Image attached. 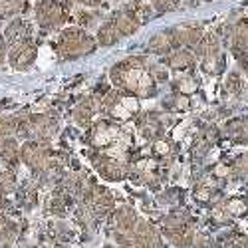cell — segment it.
Segmentation results:
<instances>
[{
	"instance_id": "7c38bea8",
	"label": "cell",
	"mask_w": 248,
	"mask_h": 248,
	"mask_svg": "<svg viewBox=\"0 0 248 248\" xmlns=\"http://www.w3.org/2000/svg\"><path fill=\"white\" fill-rule=\"evenodd\" d=\"M36 56H38V46L34 42V38L26 40V42H18V44L8 46V62L18 72L30 70L36 62Z\"/></svg>"
},
{
	"instance_id": "5bb4252c",
	"label": "cell",
	"mask_w": 248,
	"mask_h": 248,
	"mask_svg": "<svg viewBox=\"0 0 248 248\" xmlns=\"http://www.w3.org/2000/svg\"><path fill=\"white\" fill-rule=\"evenodd\" d=\"M163 246V234L155 224L141 218L137 224V231L133 236V248H161Z\"/></svg>"
},
{
	"instance_id": "d4e9b609",
	"label": "cell",
	"mask_w": 248,
	"mask_h": 248,
	"mask_svg": "<svg viewBox=\"0 0 248 248\" xmlns=\"http://www.w3.org/2000/svg\"><path fill=\"white\" fill-rule=\"evenodd\" d=\"M99 20H101V12H97V10H92V12L79 10V12H76V22H78V26L86 28V30L97 26Z\"/></svg>"
},
{
	"instance_id": "2e32d148",
	"label": "cell",
	"mask_w": 248,
	"mask_h": 248,
	"mask_svg": "<svg viewBox=\"0 0 248 248\" xmlns=\"http://www.w3.org/2000/svg\"><path fill=\"white\" fill-rule=\"evenodd\" d=\"M163 62H165V66L171 68V70H175V72H187V70H193V68L197 66L199 60H197V56H195L193 50L181 48V50L171 52L169 56H165Z\"/></svg>"
},
{
	"instance_id": "cb8c5ba5",
	"label": "cell",
	"mask_w": 248,
	"mask_h": 248,
	"mask_svg": "<svg viewBox=\"0 0 248 248\" xmlns=\"http://www.w3.org/2000/svg\"><path fill=\"white\" fill-rule=\"evenodd\" d=\"M231 171H232V175H234L242 185H246V187H248V151L236 155V159H234L232 165H231Z\"/></svg>"
},
{
	"instance_id": "f546056e",
	"label": "cell",
	"mask_w": 248,
	"mask_h": 248,
	"mask_svg": "<svg viewBox=\"0 0 248 248\" xmlns=\"http://www.w3.org/2000/svg\"><path fill=\"white\" fill-rule=\"evenodd\" d=\"M240 202H242V211H244V215H248V191H246V195H242Z\"/></svg>"
},
{
	"instance_id": "52a82bcc",
	"label": "cell",
	"mask_w": 248,
	"mask_h": 248,
	"mask_svg": "<svg viewBox=\"0 0 248 248\" xmlns=\"http://www.w3.org/2000/svg\"><path fill=\"white\" fill-rule=\"evenodd\" d=\"M222 40L218 34L209 32L204 34L201 42L193 48L197 60L201 62V68L206 74H220L224 70V52H222Z\"/></svg>"
},
{
	"instance_id": "603a6c76",
	"label": "cell",
	"mask_w": 248,
	"mask_h": 248,
	"mask_svg": "<svg viewBox=\"0 0 248 248\" xmlns=\"http://www.w3.org/2000/svg\"><path fill=\"white\" fill-rule=\"evenodd\" d=\"M97 111V103L93 97H88L79 103V106L74 109V119L79 123V125H88V123L92 121V117L95 115Z\"/></svg>"
},
{
	"instance_id": "ac0fdd59",
	"label": "cell",
	"mask_w": 248,
	"mask_h": 248,
	"mask_svg": "<svg viewBox=\"0 0 248 248\" xmlns=\"http://www.w3.org/2000/svg\"><path fill=\"white\" fill-rule=\"evenodd\" d=\"M0 163L10 169L20 163V145L14 137H0Z\"/></svg>"
},
{
	"instance_id": "3957f363",
	"label": "cell",
	"mask_w": 248,
	"mask_h": 248,
	"mask_svg": "<svg viewBox=\"0 0 248 248\" xmlns=\"http://www.w3.org/2000/svg\"><path fill=\"white\" fill-rule=\"evenodd\" d=\"M97 48V40L92 36L86 28L81 26H70L62 28L56 38V54L64 62H74L88 54H92Z\"/></svg>"
},
{
	"instance_id": "8fae6325",
	"label": "cell",
	"mask_w": 248,
	"mask_h": 248,
	"mask_svg": "<svg viewBox=\"0 0 248 248\" xmlns=\"http://www.w3.org/2000/svg\"><path fill=\"white\" fill-rule=\"evenodd\" d=\"M167 34L171 38L175 50H181V48L191 50L201 42L206 32H204L201 22H183V24H177L173 28H167Z\"/></svg>"
},
{
	"instance_id": "6da1fadb",
	"label": "cell",
	"mask_w": 248,
	"mask_h": 248,
	"mask_svg": "<svg viewBox=\"0 0 248 248\" xmlns=\"http://www.w3.org/2000/svg\"><path fill=\"white\" fill-rule=\"evenodd\" d=\"M113 88L131 97H153L161 81L167 79V72L161 66L151 64L147 58H125L117 62L109 72Z\"/></svg>"
},
{
	"instance_id": "277c9868",
	"label": "cell",
	"mask_w": 248,
	"mask_h": 248,
	"mask_svg": "<svg viewBox=\"0 0 248 248\" xmlns=\"http://www.w3.org/2000/svg\"><path fill=\"white\" fill-rule=\"evenodd\" d=\"M161 234L177 248H191L197 236L195 218L185 211H173L161 220Z\"/></svg>"
},
{
	"instance_id": "f1b7e54d",
	"label": "cell",
	"mask_w": 248,
	"mask_h": 248,
	"mask_svg": "<svg viewBox=\"0 0 248 248\" xmlns=\"http://www.w3.org/2000/svg\"><path fill=\"white\" fill-rule=\"evenodd\" d=\"M74 2L86 6V8H97V6H101L103 2H106V0H74Z\"/></svg>"
},
{
	"instance_id": "ba28073f",
	"label": "cell",
	"mask_w": 248,
	"mask_h": 248,
	"mask_svg": "<svg viewBox=\"0 0 248 248\" xmlns=\"http://www.w3.org/2000/svg\"><path fill=\"white\" fill-rule=\"evenodd\" d=\"M20 161L34 173H48L54 167L50 141H24L20 147Z\"/></svg>"
},
{
	"instance_id": "30bf717a",
	"label": "cell",
	"mask_w": 248,
	"mask_h": 248,
	"mask_svg": "<svg viewBox=\"0 0 248 248\" xmlns=\"http://www.w3.org/2000/svg\"><path fill=\"white\" fill-rule=\"evenodd\" d=\"M222 44L231 50L232 56H238L248 50V18H232L218 32Z\"/></svg>"
},
{
	"instance_id": "e0dca14e",
	"label": "cell",
	"mask_w": 248,
	"mask_h": 248,
	"mask_svg": "<svg viewBox=\"0 0 248 248\" xmlns=\"http://www.w3.org/2000/svg\"><path fill=\"white\" fill-rule=\"evenodd\" d=\"M4 36H6L8 46H12V44H18V42H26V40H32L34 38V30H32V24L26 22L24 18H14L12 22L6 26Z\"/></svg>"
},
{
	"instance_id": "9c48e42d",
	"label": "cell",
	"mask_w": 248,
	"mask_h": 248,
	"mask_svg": "<svg viewBox=\"0 0 248 248\" xmlns=\"http://www.w3.org/2000/svg\"><path fill=\"white\" fill-rule=\"evenodd\" d=\"M58 131V123L50 115H20L18 135L26 141H50Z\"/></svg>"
},
{
	"instance_id": "7a4b0ae2",
	"label": "cell",
	"mask_w": 248,
	"mask_h": 248,
	"mask_svg": "<svg viewBox=\"0 0 248 248\" xmlns=\"http://www.w3.org/2000/svg\"><path fill=\"white\" fill-rule=\"evenodd\" d=\"M155 10L149 4V0H129L121 8L113 10L108 18H103L95 34L97 46L109 48L121 42L123 38L133 36L143 24L149 22Z\"/></svg>"
},
{
	"instance_id": "4316f807",
	"label": "cell",
	"mask_w": 248,
	"mask_h": 248,
	"mask_svg": "<svg viewBox=\"0 0 248 248\" xmlns=\"http://www.w3.org/2000/svg\"><path fill=\"white\" fill-rule=\"evenodd\" d=\"M234 60H236V66H238L240 74L242 76H248V50L242 52V54H238V56H234Z\"/></svg>"
},
{
	"instance_id": "4fadbf2b",
	"label": "cell",
	"mask_w": 248,
	"mask_h": 248,
	"mask_svg": "<svg viewBox=\"0 0 248 248\" xmlns=\"http://www.w3.org/2000/svg\"><path fill=\"white\" fill-rule=\"evenodd\" d=\"M93 167L106 181H123L129 175V167L123 161L115 159L113 155H95Z\"/></svg>"
},
{
	"instance_id": "44dd1931",
	"label": "cell",
	"mask_w": 248,
	"mask_h": 248,
	"mask_svg": "<svg viewBox=\"0 0 248 248\" xmlns=\"http://www.w3.org/2000/svg\"><path fill=\"white\" fill-rule=\"evenodd\" d=\"M28 10L26 0H0V22L2 20H14Z\"/></svg>"
},
{
	"instance_id": "ffe728a7",
	"label": "cell",
	"mask_w": 248,
	"mask_h": 248,
	"mask_svg": "<svg viewBox=\"0 0 248 248\" xmlns=\"http://www.w3.org/2000/svg\"><path fill=\"white\" fill-rule=\"evenodd\" d=\"M147 50L151 54H157V56H169L171 52H175V46L171 42V38L167 34V30H163V32H157L149 38V42H147Z\"/></svg>"
},
{
	"instance_id": "484cf974",
	"label": "cell",
	"mask_w": 248,
	"mask_h": 248,
	"mask_svg": "<svg viewBox=\"0 0 248 248\" xmlns=\"http://www.w3.org/2000/svg\"><path fill=\"white\" fill-rule=\"evenodd\" d=\"M155 14H169L183 6V0H149Z\"/></svg>"
},
{
	"instance_id": "5b68a950",
	"label": "cell",
	"mask_w": 248,
	"mask_h": 248,
	"mask_svg": "<svg viewBox=\"0 0 248 248\" xmlns=\"http://www.w3.org/2000/svg\"><path fill=\"white\" fill-rule=\"evenodd\" d=\"M72 4L74 0H36L34 18L38 28L44 32L64 28L72 16Z\"/></svg>"
},
{
	"instance_id": "d6986e66",
	"label": "cell",
	"mask_w": 248,
	"mask_h": 248,
	"mask_svg": "<svg viewBox=\"0 0 248 248\" xmlns=\"http://www.w3.org/2000/svg\"><path fill=\"white\" fill-rule=\"evenodd\" d=\"M248 92V86L244 78L238 72H231L224 79V86H222V93L224 97H231V99H238Z\"/></svg>"
},
{
	"instance_id": "83f0119b",
	"label": "cell",
	"mask_w": 248,
	"mask_h": 248,
	"mask_svg": "<svg viewBox=\"0 0 248 248\" xmlns=\"http://www.w3.org/2000/svg\"><path fill=\"white\" fill-rule=\"evenodd\" d=\"M6 58H8V42H6L4 32L0 30V64H4Z\"/></svg>"
},
{
	"instance_id": "9a60e30c",
	"label": "cell",
	"mask_w": 248,
	"mask_h": 248,
	"mask_svg": "<svg viewBox=\"0 0 248 248\" xmlns=\"http://www.w3.org/2000/svg\"><path fill=\"white\" fill-rule=\"evenodd\" d=\"M222 133L236 145H248V113L229 119L222 125Z\"/></svg>"
},
{
	"instance_id": "7402d4cb",
	"label": "cell",
	"mask_w": 248,
	"mask_h": 248,
	"mask_svg": "<svg viewBox=\"0 0 248 248\" xmlns=\"http://www.w3.org/2000/svg\"><path fill=\"white\" fill-rule=\"evenodd\" d=\"M215 248H248V234L238 232V231H231V232H226V234L217 238Z\"/></svg>"
},
{
	"instance_id": "8992f818",
	"label": "cell",
	"mask_w": 248,
	"mask_h": 248,
	"mask_svg": "<svg viewBox=\"0 0 248 248\" xmlns=\"http://www.w3.org/2000/svg\"><path fill=\"white\" fill-rule=\"evenodd\" d=\"M141 217L133 206L121 204L109 215V234L113 242L121 248H133V236Z\"/></svg>"
}]
</instances>
